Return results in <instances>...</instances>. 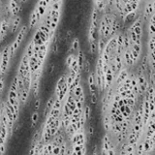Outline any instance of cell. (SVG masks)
<instances>
[{"label":"cell","instance_id":"obj_22","mask_svg":"<svg viewBox=\"0 0 155 155\" xmlns=\"http://www.w3.org/2000/svg\"><path fill=\"white\" fill-rule=\"evenodd\" d=\"M87 85H88V86L96 85V83H95V73H94V71L93 72H90L88 74V76H87Z\"/></svg>","mask_w":155,"mask_h":155},{"label":"cell","instance_id":"obj_7","mask_svg":"<svg viewBox=\"0 0 155 155\" xmlns=\"http://www.w3.org/2000/svg\"><path fill=\"white\" fill-rule=\"evenodd\" d=\"M21 23H22V17L21 16H17V17L13 18L11 22V26H10V32L12 34L16 33L17 31L19 30V26H21Z\"/></svg>","mask_w":155,"mask_h":155},{"label":"cell","instance_id":"obj_4","mask_svg":"<svg viewBox=\"0 0 155 155\" xmlns=\"http://www.w3.org/2000/svg\"><path fill=\"white\" fill-rule=\"evenodd\" d=\"M111 144H112V137L109 133H106L102 138L101 142V155H107L108 153Z\"/></svg>","mask_w":155,"mask_h":155},{"label":"cell","instance_id":"obj_16","mask_svg":"<svg viewBox=\"0 0 155 155\" xmlns=\"http://www.w3.org/2000/svg\"><path fill=\"white\" fill-rule=\"evenodd\" d=\"M106 44H107V41H105L103 38H98V41H97V53H98V55H101L103 53V51H104V50H105Z\"/></svg>","mask_w":155,"mask_h":155},{"label":"cell","instance_id":"obj_31","mask_svg":"<svg viewBox=\"0 0 155 155\" xmlns=\"http://www.w3.org/2000/svg\"><path fill=\"white\" fill-rule=\"evenodd\" d=\"M150 155H155V151H153V152H151V153H150Z\"/></svg>","mask_w":155,"mask_h":155},{"label":"cell","instance_id":"obj_28","mask_svg":"<svg viewBox=\"0 0 155 155\" xmlns=\"http://www.w3.org/2000/svg\"><path fill=\"white\" fill-rule=\"evenodd\" d=\"M72 34H73V31L71 29H68L66 31L65 33V36H64V39H65V42H67L68 40H70V38H72Z\"/></svg>","mask_w":155,"mask_h":155},{"label":"cell","instance_id":"obj_15","mask_svg":"<svg viewBox=\"0 0 155 155\" xmlns=\"http://www.w3.org/2000/svg\"><path fill=\"white\" fill-rule=\"evenodd\" d=\"M19 47L21 46H19V44L17 43L16 40H14V41L10 44V56H11V59L16 56V54H17Z\"/></svg>","mask_w":155,"mask_h":155},{"label":"cell","instance_id":"obj_13","mask_svg":"<svg viewBox=\"0 0 155 155\" xmlns=\"http://www.w3.org/2000/svg\"><path fill=\"white\" fill-rule=\"evenodd\" d=\"M77 59H78V64H79V72H82L83 70V65H85V53L82 50H79L78 51V54L76 55Z\"/></svg>","mask_w":155,"mask_h":155},{"label":"cell","instance_id":"obj_1","mask_svg":"<svg viewBox=\"0 0 155 155\" xmlns=\"http://www.w3.org/2000/svg\"><path fill=\"white\" fill-rule=\"evenodd\" d=\"M10 61V45H6L1 50V63H0V77L1 78H3V76L9 69Z\"/></svg>","mask_w":155,"mask_h":155},{"label":"cell","instance_id":"obj_26","mask_svg":"<svg viewBox=\"0 0 155 155\" xmlns=\"http://www.w3.org/2000/svg\"><path fill=\"white\" fill-rule=\"evenodd\" d=\"M90 103L92 105H96L98 103V95H97V93L90 94Z\"/></svg>","mask_w":155,"mask_h":155},{"label":"cell","instance_id":"obj_29","mask_svg":"<svg viewBox=\"0 0 155 155\" xmlns=\"http://www.w3.org/2000/svg\"><path fill=\"white\" fill-rule=\"evenodd\" d=\"M54 69H55V64H54V63H53V64H51L50 66V68H49V75H50V76H51V75L53 74Z\"/></svg>","mask_w":155,"mask_h":155},{"label":"cell","instance_id":"obj_24","mask_svg":"<svg viewBox=\"0 0 155 155\" xmlns=\"http://www.w3.org/2000/svg\"><path fill=\"white\" fill-rule=\"evenodd\" d=\"M82 71H85V74H89L91 72V67H90V61H89V59H86L85 58V65H83V70Z\"/></svg>","mask_w":155,"mask_h":155},{"label":"cell","instance_id":"obj_18","mask_svg":"<svg viewBox=\"0 0 155 155\" xmlns=\"http://www.w3.org/2000/svg\"><path fill=\"white\" fill-rule=\"evenodd\" d=\"M91 108L89 105H85V107H83V116H85L86 121H88L91 119Z\"/></svg>","mask_w":155,"mask_h":155},{"label":"cell","instance_id":"obj_20","mask_svg":"<svg viewBox=\"0 0 155 155\" xmlns=\"http://www.w3.org/2000/svg\"><path fill=\"white\" fill-rule=\"evenodd\" d=\"M38 120H39V113L34 111L32 114H31V127H32V128H34V127L36 126Z\"/></svg>","mask_w":155,"mask_h":155},{"label":"cell","instance_id":"obj_27","mask_svg":"<svg viewBox=\"0 0 155 155\" xmlns=\"http://www.w3.org/2000/svg\"><path fill=\"white\" fill-rule=\"evenodd\" d=\"M34 110L35 112H38V110L40 109V107H41V99L40 98H37L35 99V102H34Z\"/></svg>","mask_w":155,"mask_h":155},{"label":"cell","instance_id":"obj_33","mask_svg":"<svg viewBox=\"0 0 155 155\" xmlns=\"http://www.w3.org/2000/svg\"><path fill=\"white\" fill-rule=\"evenodd\" d=\"M100 155H101V154H100Z\"/></svg>","mask_w":155,"mask_h":155},{"label":"cell","instance_id":"obj_21","mask_svg":"<svg viewBox=\"0 0 155 155\" xmlns=\"http://www.w3.org/2000/svg\"><path fill=\"white\" fill-rule=\"evenodd\" d=\"M75 56H76V55L73 54V53H70V54L67 55V57H66V59H65V65H66L67 68H68V70L70 69L71 65H72V63H73V61H74Z\"/></svg>","mask_w":155,"mask_h":155},{"label":"cell","instance_id":"obj_14","mask_svg":"<svg viewBox=\"0 0 155 155\" xmlns=\"http://www.w3.org/2000/svg\"><path fill=\"white\" fill-rule=\"evenodd\" d=\"M72 150L77 155H87V145H74Z\"/></svg>","mask_w":155,"mask_h":155},{"label":"cell","instance_id":"obj_2","mask_svg":"<svg viewBox=\"0 0 155 155\" xmlns=\"http://www.w3.org/2000/svg\"><path fill=\"white\" fill-rule=\"evenodd\" d=\"M70 145H85L87 142V137L86 132L85 129H82L78 131V132L74 135V136L70 139Z\"/></svg>","mask_w":155,"mask_h":155},{"label":"cell","instance_id":"obj_17","mask_svg":"<svg viewBox=\"0 0 155 155\" xmlns=\"http://www.w3.org/2000/svg\"><path fill=\"white\" fill-rule=\"evenodd\" d=\"M34 43L33 41L31 40V41L28 43V45H27L26 47V49H25V51H24V54L26 55L27 57H28L29 59L32 57V55H33V51H34Z\"/></svg>","mask_w":155,"mask_h":155},{"label":"cell","instance_id":"obj_30","mask_svg":"<svg viewBox=\"0 0 155 155\" xmlns=\"http://www.w3.org/2000/svg\"><path fill=\"white\" fill-rule=\"evenodd\" d=\"M152 6H153V10H154V13H155V1H152Z\"/></svg>","mask_w":155,"mask_h":155},{"label":"cell","instance_id":"obj_9","mask_svg":"<svg viewBox=\"0 0 155 155\" xmlns=\"http://www.w3.org/2000/svg\"><path fill=\"white\" fill-rule=\"evenodd\" d=\"M103 128H104L106 133H110L111 131V126H112V120H111V116L110 113H105L103 114Z\"/></svg>","mask_w":155,"mask_h":155},{"label":"cell","instance_id":"obj_23","mask_svg":"<svg viewBox=\"0 0 155 155\" xmlns=\"http://www.w3.org/2000/svg\"><path fill=\"white\" fill-rule=\"evenodd\" d=\"M94 133H95V128L92 124H90L88 126V128H87V132H86V137L88 140H90L91 138L94 136Z\"/></svg>","mask_w":155,"mask_h":155},{"label":"cell","instance_id":"obj_10","mask_svg":"<svg viewBox=\"0 0 155 155\" xmlns=\"http://www.w3.org/2000/svg\"><path fill=\"white\" fill-rule=\"evenodd\" d=\"M30 94V90H28L27 88H23L21 92L19 93V103H21V106H24L26 104L27 100H28Z\"/></svg>","mask_w":155,"mask_h":155},{"label":"cell","instance_id":"obj_32","mask_svg":"<svg viewBox=\"0 0 155 155\" xmlns=\"http://www.w3.org/2000/svg\"><path fill=\"white\" fill-rule=\"evenodd\" d=\"M0 43H1V39H0Z\"/></svg>","mask_w":155,"mask_h":155},{"label":"cell","instance_id":"obj_5","mask_svg":"<svg viewBox=\"0 0 155 155\" xmlns=\"http://www.w3.org/2000/svg\"><path fill=\"white\" fill-rule=\"evenodd\" d=\"M66 78H67V75L63 74L57 79L56 85H55V88H54V95H53L54 97H57L58 96L59 93H60L61 89L63 88V86L65 85V83H66Z\"/></svg>","mask_w":155,"mask_h":155},{"label":"cell","instance_id":"obj_6","mask_svg":"<svg viewBox=\"0 0 155 155\" xmlns=\"http://www.w3.org/2000/svg\"><path fill=\"white\" fill-rule=\"evenodd\" d=\"M41 22V19H40L39 16L37 14V12L35 9L31 12L30 17H29V23H28V28L29 29H33L34 27H36L39 23Z\"/></svg>","mask_w":155,"mask_h":155},{"label":"cell","instance_id":"obj_19","mask_svg":"<svg viewBox=\"0 0 155 155\" xmlns=\"http://www.w3.org/2000/svg\"><path fill=\"white\" fill-rule=\"evenodd\" d=\"M82 93H85V91H83V87H82V85H78V86L76 87V88L74 89V91H73L72 94H73V96H74L75 98L78 99Z\"/></svg>","mask_w":155,"mask_h":155},{"label":"cell","instance_id":"obj_25","mask_svg":"<svg viewBox=\"0 0 155 155\" xmlns=\"http://www.w3.org/2000/svg\"><path fill=\"white\" fill-rule=\"evenodd\" d=\"M89 51L92 55L97 53V42L89 43Z\"/></svg>","mask_w":155,"mask_h":155},{"label":"cell","instance_id":"obj_8","mask_svg":"<svg viewBox=\"0 0 155 155\" xmlns=\"http://www.w3.org/2000/svg\"><path fill=\"white\" fill-rule=\"evenodd\" d=\"M27 31H28V27H27V25H22V28L18 31V34H17V36H16L15 40L17 41V43L19 46L22 45V41L24 40L26 34H27Z\"/></svg>","mask_w":155,"mask_h":155},{"label":"cell","instance_id":"obj_11","mask_svg":"<svg viewBox=\"0 0 155 155\" xmlns=\"http://www.w3.org/2000/svg\"><path fill=\"white\" fill-rule=\"evenodd\" d=\"M54 100H55V97L54 96H51L49 98V100H47V104H46V107L45 109H44V116H45V118L47 116V114L50 113V112L51 111V109H53V107L54 105Z\"/></svg>","mask_w":155,"mask_h":155},{"label":"cell","instance_id":"obj_3","mask_svg":"<svg viewBox=\"0 0 155 155\" xmlns=\"http://www.w3.org/2000/svg\"><path fill=\"white\" fill-rule=\"evenodd\" d=\"M129 75H130V72H129V69L124 67L120 72H119L116 77L114 78V82H113V86L116 87V86H119L121 85L123 82H124L127 79L129 78Z\"/></svg>","mask_w":155,"mask_h":155},{"label":"cell","instance_id":"obj_12","mask_svg":"<svg viewBox=\"0 0 155 155\" xmlns=\"http://www.w3.org/2000/svg\"><path fill=\"white\" fill-rule=\"evenodd\" d=\"M81 50L79 49V40L78 37H75L73 40H72V42H71V46H70V50H69V54L70 53H78V51Z\"/></svg>","mask_w":155,"mask_h":155}]
</instances>
